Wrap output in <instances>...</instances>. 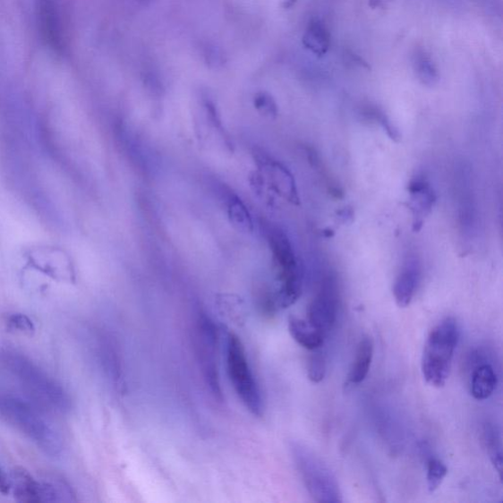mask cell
Instances as JSON below:
<instances>
[{
  "label": "cell",
  "instance_id": "1",
  "mask_svg": "<svg viewBox=\"0 0 503 503\" xmlns=\"http://www.w3.org/2000/svg\"><path fill=\"white\" fill-rule=\"evenodd\" d=\"M0 363L39 407L56 413H66L72 408V399L64 388L32 360L17 352L5 351L0 354Z\"/></svg>",
  "mask_w": 503,
  "mask_h": 503
},
{
  "label": "cell",
  "instance_id": "2",
  "mask_svg": "<svg viewBox=\"0 0 503 503\" xmlns=\"http://www.w3.org/2000/svg\"><path fill=\"white\" fill-rule=\"evenodd\" d=\"M0 415L46 455L57 456L64 450V439L41 407L20 397L0 396Z\"/></svg>",
  "mask_w": 503,
  "mask_h": 503
},
{
  "label": "cell",
  "instance_id": "3",
  "mask_svg": "<svg viewBox=\"0 0 503 503\" xmlns=\"http://www.w3.org/2000/svg\"><path fill=\"white\" fill-rule=\"evenodd\" d=\"M460 337L455 318H447L431 330L422 356V373L429 385L445 387Z\"/></svg>",
  "mask_w": 503,
  "mask_h": 503
},
{
  "label": "cell",
  "instance_id": "4",
  "mask_svg": "<svg viewBox=\"0 0 503 503\" xmlns=\"http://www.w3.org/2000/svg\"><path fill=\"white\" fill-rule=\"evenodd\" d=\"M267 238L273 254L278 283L275 294L277 308L286 309L296 303L303 289V270L290 240L277 227L267 229Z\"/></svg>",
  "mask_w": 503,
  "mask_h": 503
},
{
  "label": "cell",
  "instance_id": "5",
  "mask_svg": "<svg viewBox=\"0 0 503 503\" xmlns=\"http://www.w3.org/2000/svg\"><path fill=\"white\" fill-rule=\"evenodd\" d=\"M226 354L228 378L236 395L250 413L261 417L264 412L263 397L250 367L243 341L231 331L226 336Z\"/></svg>",
  "mask_w": 503,
  "mask_h": 503
},
{
  "label": "cell",
  "instance_id": "6",
  "mask_svg": "<svg viewBox=\"0 0 503 503\" xmlns=\"http://www.w3.org/2000/svg\"><path fill=\"white\" fill-rule=\"evenodd\" d=\"M291 452L299 474L311 498L317 502H342L337 478L313 451L297 444L291 445Z\"/></svg>",
  "mask_w": 503,
  "mask_h": 503
},
{
  "label": "cell",
  "instance_id": "7",
  "mask_svg": "<svg viewBox=\"0 0 503 503\" xmlns=\"http://www.w3.org/2000/svg\"><path fill=\"white\" fill-rule=\"evenodd\" d=\"M10 490L15 498L23 502H63L72 501V488L63 482H53L35 479L28 472L16 470L10 480Z\"/></svg>",
  "mask_w": 503,
  "mask_h": 503
},
{
  "label": "cell",
  "instance_id": "8",
  "mask_svg": "<svg viewBox=\"0 0 503 503\" xmlns=\"http://www.w3.org/2000/svg\"><path fill=\"white\" fill-rule=\"evenodd\" d=\"M196 338L198 356L205 379L213 394L221 398L217 348L218 344V330L209 317L200 313L197 320Z\"/></svg>",
  "mask_w": 503,
  "mask_h": 503
},
{
  "label": "cell",
  "instance_id": "9",
  "mask_svg": "<svg viewBox=\"0 0 503 503\" xmlns=\"http://www.w3.org/2000/svg\"><path fill=\"white\" fill-rule=\"evenodd\" d=\"M339 306V289L335 277H328L321 284L309 307V323L325 337L334 328Z\"/></svg>",
  "mask_w": 503,
  "mask_h": 503
},
{
  "label": "cell",
  "instance_id": "10",
  "mask_svg": "<svg viewBox=\"0 0 503 503\" xmlns=\"http://www.w3.org/2000/svg\"><path fill=\"white\" fill-rule=\"evenodd\" d=\"M253 155L257 170L263 177L266 187L289 203L299 205L295 178L291 171L283 163L265 153L256 152Z\"/></svg>",
  "mask_w": 503,
  "mask_h": 503
},
{
  "label": "cell",
  "instance_id": "11",
  "mask_svg": "<svg viewBox=\"0 0 503 503\" xmlns=\"http://www.w3.org/2000/svg\"><path fill=\"white\" fill-rule=\"evenodd\" d=\"M37 23L42 41L55 54L64 52V38L56 0H37Z\"/></svg>",
  "mask_w": 503,
  "mask_h": 503
},
{
  "label": "cell",
  "instance_id": "12",
  "mask_svg": "<svg viewBox=\"0 0 503 503\" xmlns=\"http://www.w3.org/2000/svg\"><path fill=\"white\" fill-rule=\"evenodd\" d=\"M408 192L411 197L409 209L413 214V230L418 233L424 224V219L435 207L437 196L428 181L422 177L411 181Z\"/></svg>",
  "mask_w": 503,
  "mask_h": 503
},
{
  "label": "cell",
  "instance_id": "13",
  "mask_svg": "<svg viewBox=\"0 0 503 503\" xmlns=\"http://www.w3.org/2000/svg\"><path fill=\"white\" fill-rule=\"evenodd\" d=\"M421 278V266L418 259L410 257L400 271L395 286L394 296L399 308H407L416 294Z\"/></svg>",
  "mask_w": 503,
  "mask_h": 503
},
{
  "label": "cell",
  "instance_id": "14",
  "mask_svg": "<svg viewBox=\"0 0 503 503\" xmlns=\"http://www.w3.org/2000/svg\"><path fill=\"white\" fill-rule=\"evenodd\" d=\"M374 357V342L370 337L361 338L354 364L347 376L346 385L358 386L367 378Z\"/></svg>",
  "mask_w": 503,
  "mask_h": 503
},
{
  "label": "cell",
  "instance_id": "15",
  "mask_svg": "<svg viewBox=\"0 0 503 503\" xmlns=\"http://www.w3.org/2000/svg\"><path fill=\"white\" fill-rule=\"evenodd\" d=\"M498 386V376L494 367L482 363L473 369L470 378V392L477 400H486L494 394Z\"/></svg>",
  "mask_w": 503,
  "mask_h": 503
},
{
  "label": "cell",
  "instance_id": "16",
  "mask_svg": "<svg viewBox=\"0 0 503 503\" xmlns=\"http://www.w3.org/2000/svg\"><path fill=\"white\" fill-rule=\"evenodd\" d=\"M228 220L239 233L251 234L254 233L255 224L243 200L235 193H228L226 197Z\"/></svg>",
  "mask_w": 503,
  "mask_h": 503
},
{
  "label": "cell",
  "instance_id": "17",
  "mask_svg": "<svg viewBox=\"0 0 503 503\" xmlns=\"http://www.w3.org/2000/svg\"><path fill=\"white\" fill-rule=\"evenodd\" d=\"M288 329L297 344L307 350L314 351L324 345L326 337L311 326L308 320L290 317Z\"/></svg>",
  "mask_w": 503,
  "mask_h": 503
},
{
  "label": "cell",
  "instance_id": "18",
  "mask_svg": "<svg viewBox=\"0 0 503 503\" xmlns=\"http://www.w3.org/2000/svg\"><path fill=\"white\" fill-rule=\"evenodd\" d=\"M330 36L327 28L318 20H313L307 29L304 44L311 53L324 55L329 47Z\"/></svg>",
  "mask_w": 503,
  "mask_h": 503
},
{
  "label": "cell",
  "instance_id": "19",
  "mask_svg": "<svg viewBox=\"0 0 503 503\" xmlns=\"http://www.w3.org/2000/svg\"><path fill=\"white\" fill-rule=\"evenodd\" d=\"M482 439H484V445L490 461L500 475L502 469V446L501 438L497 427L487 422L484 429H482Z\"/></svg>",
  "mask_w": 503,
  "mask_h": 503
},
{
  "label": "cell",
  "instance_id": "20",
  "mask_svg": "<svg viewBox=\"0 0 503 503\" xmlns=\"http://www.w3.org/2000/svg\"><path fill=\"white\" fill-rule=\"evenodd\" d=\"M448 467L438 458H430L427 466V485L430 492H435L448 475Z\"/></svg>",
  "mask_w": 503,
  "mask_h": 503
},
{
  "label": "cell",
  "instance_id": "21",
  "mask_svg": "<svg viewBox=\"0 0 503 503\" xmlns=\"http://www.w3.org/2000/svg\"><path fill=\"white\" fill-rule=\"evenodd\" d=\"M327 374L326 357L319 349L314 350L308 362V377L314 384L323 381Z\"/></svg>",
  "mask_w": 503,
  "mask_h": 503
},
{
  "label": "cell",
  "instance_id": "22",
  "mask_svg": "<svg viewBox=\"0 0 503 503\" xmlns=\"http://www.w3.org/2000/svg\"><path fill=\"white\" fill-rule=\"evenodd\" d=\"M365 115L371 116V119L377 120V122L380 124L382 129L385 130V132L391 141H394V142L396 143L400 142L401 134L399 132V129L395 125L394 123L391 122L387 115L379 112V110L377 108H370L367 110Z\"/></svg>",
  "mask_w": 503,
  "mask_h": 503
},
{
  "label": "cell",
  "instance_id": "23",
  "mask_svg": "<svg viewBox=\"0 0 503 503\" xmlns=\"http://www.w3.org/2000/svg\"><path fill=\"white\" fill-rule=\"evenodd\" d=\"M6 324L10 329L24 335H33L36 327L33 320L25 314H13L7 317Z\"/></svg>",
  "mask_w": 503,
  "mask_h": 503
},
{
  "label": "cell",
  "instance_id": "24",
  "mask_svg": "<svg viewBox=\"0 0 503 503\" xmlns=\"http://www.w3.org/2000/svg\"><path fill=\"white\" fill-rule=\"evenodd\" d=\"M254 106L258 112L265 117L273 119L278 115L276 100L267 93L258 94L254 98Z\"/></svg>",
  "mask_w": 503,
  "mask_h": 503
},
{
  "label": "cell",
  "instance_id": "25",
  "mask_svg": "<svg viewBox=\"0 0 503 503\" xmlns=\"http://www.w3.org/2000/svg\"><path fill=\"white\" fill-rule=\"evenodd\" d=\"M337 217L341 224H351L354 219V211L351 208H345L344 209L338 211Z\"/></svg>",
  "mask_w": 503,
  "mask_h": 503
},
{
  "label": "cell",
  "instance_id": "26",
  "mask_svg": "<svg viewBox=\"0 0 503 503\" xmlns=\"http://www.w3.org/2000/svg\"><path fill=\"white\" fill-rule=\"evenodd\" d=\"M0 491L4 492V494H8L10 491V480H7L2 471H0Z\"/></svg>",
  "mask_w": 503,
  "mask_h": 503
}]
</instances>
